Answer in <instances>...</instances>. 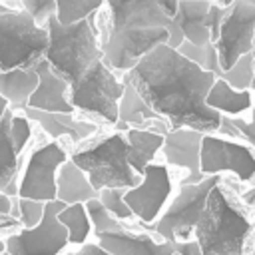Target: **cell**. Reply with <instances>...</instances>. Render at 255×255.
I'll return each instance as SVG.
<instances>
[{
  "instance_id": "cell-1",
  "label": "cell",
  "mask_w": 255,
  "mask_h": 255,
  "mask_svg": "<svg viewBox=\"0 0 255 255\" xmlns=\"http://www.w3.org/2000/svg\"><path fill=\"white\" fill-rule=\"evenodd\" d=\"M124 78L171 129L217 131L221 116L205 106L207 92L217 78L185 60L177 50L169 46L151 50Z\"/></svg>"
},
{
  "instance_id": "cell-2",
  "label": "cell",
  "mask_w": 255,
  "mask_h": 255,
  "mask_svg": "<svg viewBox=\"0 0 255 255\" xmlns=\"http://www.w3.org/2000/svg\"><path fill=\"white\" fill-rule=\"evenodd\" d=\"M108 20L102 24V60L114 72L128 74L145 54L167 46L171 20L157 0H110L104 4Z\"/></svg>"
},
{
  "instance_id": "cell-3",
  "label": "cell",
  "mask_w": 255,
  "mask_h": 255,
  "mask_svg": "<svg viewBox=\"0 0 255 255\" xmlns=\"http://www.w3.org/2000/svg\"><path fill=\"white\" fill-rule=\"evenodd\" d=\"M96 14L72 26H62L58 24L56 16H52L44 26L48 32L44 62L68 86L76 84L96 62L102 60V50L98 44L100 32L94 24Z\"/></svg>"
},
{
  "instance_id": "cell-4",
  "label": "cell",
  "mask_w": 255,
  "mask_h": 255,
  "mask_svg": "<svg viewBox=\"0 0 255 255\" xmlns=\"http://www.w3.org/2000/svg\"><path fill=\"white\" fill-rule=\"evenodd\" d=\"M201 255H243L253 225L227 193L215 185L205 201V211L195 227Z\"/></svg>"
},
{
  "instance_id": "cell-5",
  "label": "cell",
  "mask_w": 255,
  "mask_h": 255,
  "mask_svg": "<svg viewBox=\"0 0 255 255\" xmlns=\"http://www.w3.org/2000/svg\"><path fill=\"white\" fill-rule=\"evenodd\" d=\"M70 161L78 165L92 187L100 193L104 189H133L141 177L129 167L128 141L122 131L100 137L84 147H78Z\"/></svg>"
},
{
  "instance_id": "cell-6",
  "label": "cell",
  "mask_w": 255,
  "mask_h": 255,
  "mask_svg": "<svg viewBox=\"0 0 255 255\" xmlns=\"http://www.w3.org/2000/svg\"><path fill=\"white\" fill-rule=\"evenodd\" d=\"M48 48L46 28H38L24 10H8L0 4V74L34 68Z\"/></svg>"
},
{
  "instance_id": "cell-7",
  "label": "cell",
  "mask_w": 255,
  "mask_h": 255,
  "mask_svg": "<svg viewBox=\"0 0 255 255\" xmlns=\"http://www.w3.org/2000/svg\"><path fill=\"white\" fill-rule=\"evenodd\" d=\"M124 94V80L104 64L96 62L76 84L68 90V104L74 110L90 112L108 124H118V104Z\"/></svg>"
},
{
  "instance_id": "cell-8",
  "label": "cell",
  "mask_w": 255,
  "mask_h": 255,
  "mask_svg": "<svg viewBox=\"0 0 255 255\" xmlns=\"http://www.w3.org/2000/svg\"><path fill=\"white\" fill-rule=\"evenodd\" d=\"M219 185V175L205 177L201 183L195 185H181L179 193L173 197L165 213L151 225L153 233L167 243L187 241L189 235L195 231L203 211L209 191Z\"/></svg>"
},
{
  "instance_id": "cell-9",
  "label": "cell",
  "mask_w": 255,
  "mask_h": 255,
  "mask_svg": "<svg viewBox=\"0 0 255 255\" xmlns=\"http://www.w3.org/2000/svg\"><path fill=\"white\" fill-rule=\"evenodd\" d=\"M68 161L66 149L50 141L42 147H36L20 177H18V197L20 199H34L40 203H50L56 199V175L58 169Z\"/></svg>"
},
{
  "instance_id": "cell-10",
  "label": "cell",
  "mask_w": 255,
  "mask_h": 255,
  "mask_svg": "<svg viewBox=\"0 0 255 255\" xmlns=\"http://www.w3.org/2000/svg\"><path fill=\"white\" fill-rule=\"evenodd\" d=\"M66 205L58 199L44 205V217L34 229H20L6 235L4 249L10 255H60L68 245V233L58 221V213Z\"/></svg>"
},
{
  "instance_id": "cell-11",
  "label": "cell",
  "mask_w": 255,
  "mask_h": 255,
  "mask_svg": "<svg viewBox=\"0 0 255 255\" xmlns=\"http://www.w3.org/2000/svg\"><path fill=\"white\" fill-rule=\"evenodd\" d=\"M253 32H255V0L231 2L215 40L219 58V70L227 72L241 56L253 54Z\"/></svg>"
},
{
  "instance_id": "cell-12",
  "label": "cell",
  "mask_w": 255,
  "mask_h": 255,
  "mask_svg": "<svg viewBox=\"0 0 255 255\" xmlns=\"http://www.w3.org/2000/svg\"><path fill=\"white\" fill-rule=\"evenodd\" d=\"M199 171L203 177H211L221 171H231L241 181H251L255 177V155L243 143L229 141L213 133H203L199 151Z\"/></svg>"
},
{
  "instance_id": "cell-13",
  "label": "cell",
  "mask_w": 255,
  "mask_h": 255,
  "mask_svg": "<svg viewBox=\"0 0 255 255\" xmlns=\"http://www.w3.org/2000/svg\"><path fill=\"white\" fill-rule=\"evenodd\" d=\"M169 195H171L169 169L161 163H149L141 173V181L133 189H128L124 193V201L131 209L133 217H137L141 223L153 225Z\"/></svg>"
},
{
  "instance_id": "cell-14",
  "label": "cell",
  "mask_w": 255,
  "mask_h": 255,
  "mask_svg": "<svg viewBox=\"0 0 255 255\" xmlns=\"http://www.w3.org/2000/svg\"><path fill=\"white\" fill-rule=\"evenodd\" d=\"M209 8H211V2H205V0L177 2V14L173 16L171 26H169L167 46L171 50H177L181 42H189L193 46L211 44V36H209V28H207Z\"/></svg>"
},
{
  "instance_id": "cell-15",
  "label": "cell",
  "mask_w": 255,
  "mask_h": 255,
  "mask_svg": "<svg viewBox=\"0 0 255 255\" xmlns=\"http://www.w3.org/2000/svg\"><path fill=\"white\" fill-rule=\"evenodd\" d=\"M201 139H203V133L193 129H169L163 135L161 151L165 161L187 169V177L181 181V185H195L205 179L199 171Z\"/></svg>"
},
{
  "instance_id": "cell-16",
  "label": "cell",
  "mask_w": 255,
  "mask_h": 255,
  "mask_svg": "<svg viewBox=\"0 0 255 255\" xmlns=\"http://www.w3.org/2000/svg\"><path fill=\"white\" fill-rule=\"evenodd\" d=\"M34 70L38 74V88L30 96L28 108L48 114H74V108L68 104L70 86L58 78L44 60H40Z\"/></svg>"
},
{
  "instance_id": "cell-17",
  "label": "cell",
  "mask_w": 255,
  "mask_h": 255,
  "mask_svg": "<svg viewBox=\"0 0 255 255\" xmlns=\"http://www.w3.org/2000/svg\"><path fill=\"white\" fill-rule=\"evenodd\" d=\"M98 245L112 255H175L173 243L155 241L151 235L131 233L128 229L98 235Z\"/></svg>"
},
{
  "instance_id": "cell-18",
  "label": "cell",
  "mask_w": 255,
  "mask_h": 255,
  "mask_svg": "<svg viewBox=\"0 0 255 255\" xmlns=\"http://www.w3.org/2000/svg\"><path fill=\"white\" fill-rule=\"evenodd\" d=\"M14 112L6 110L0 120V193L12 197L18 195V177H20V151L16 149L10 137V122Z\"/></svg>"
},
{
  "instance_id": "cell-19",
  "label": "cell",
  "mask_w": 255,
  "mask_h": 255,
  "mask_svg": "<svg viewBox=\"0 0 255 255\" xmlns=\"http://www.w3.org/2000/svg\"><path fill=\"white\" fill-rule=\"evenodd\" d=\"M26 118L32 122H38L46 133H50L52 137H70L74 143H80L82 139H86L88 135H92L96 131V126L90 122H82L76 120L74 114H48V112H38V110H30L26 108Z\"/></svg>"
},
{
  "instance_id": "cell-20",
  "label": "cell",
  "mask_w": 255,
  "mask_h": 255,
  "mask_svg": "<svg viewBox=\"0 0 255 255\" xmlns=\"http://www.w3.org/2000/svg\"><path fill=\"white\" fill-rule=\"evenodd\" d=\"M96 197L98 191L92 187L86 173L68 159L58 169L56 175V199L62 201L64 205H74V203H88Z\"/></svg>"
},
{
  "instance_id": "cell-21",
  "label": "cell",
  "mask_w": 255,
  "mask_h": 255,
  "mask_svg": "<svg viewBox=\"0 0 255 255\" xmlns=\"http://www.w3.org/2000/svg\"><path fill=\"white\" fill-rule=\"evenodd\" d=\"M38 88V74L34 68H18L0 74V98L6 100L8 110H26L28 100Z\"/></svg>"
},
{
  "instance_id": "cell-22",
  "label": "cell",
  "mask_w": 255,
  "mask_h": 255,
  "mask_svg": "<svg viewBox=\"0 0 255 255\" xmlns=\"http://www.w3.org/2000/svg\"><path fill=\"white\" fill-rule=\"evenodd\" d=\"M205 106L209 110L217 112L219 116L235 118L245 110H253V94H251V90L237 92V90L229 88L223 80L217 78L207 92Z\"/></svg>"
},
{
  "instance_id": "cell-23",
  "label": "cell",
  "mask_w": 255,
  "mask_h": 255,
  "mask_svg": "<svg viewBox=\"0 0 255 255\" xmlns=\"http://www.w3.org/2000/svg\"><path fill=\"white\" fill-rule=\"evenodd\" d=\"M126 141H128V161L129 167L141 177L143 169L153 163L155 153L161 149L163 145V135H157L153 131L147 129H128L126 133Z\"/></svg>"
},
{
  "instance_id": "cell-24",
  "label": "cell",
  "mask_w": 255,
  "mask_h": 255,
  "mask_svg": "<svg viewBox=\"0 0 255 255\" xmlns=\"http://www.w3.org/2000/svg\"><path fill=\"white\" fill-rule=\"evenodd\" d=\"M124 80V94L122 100L118 104V128H128V126H135V129H143V126L151 120H157V116L151 112V108L141 100V96L135 92V88L126 80Z\"/></svg>"
},
{
  "instance_id": "cell-25",
  "label": "cell",
  "mask_w": 255,
  "mask_h": 255,
  "mask_svg": "<svg viewBox=\"0 0 255 255\" xmlns=\"http://www.w3.org/2000/svg\"><path fill=\"white\" fill-rule=\"evenodd\" d=\"M58 221L62 223V227L68 233V243H72V245H84L86 243V239L92 231V223L88 219L84 203L66 205L58 213Z\"/></svg>"
},
{
  "instance_id": "cell-26",
  "label": "cell",
  "mask_w": 255,
  "mask_h": 255,
  "mask_svg": "<svg viewBox=\"0 0 255 255\" xmlns=\"http://www.w3.org/2000/svg\"><path fill=\"white\" fill-rule=\"evenodd\" d=\"M104 2H84V0H56V20L62 26L78 24L96 12H100Z\"/></svg>"
},
{
  "instance_id": "cell-27",
  "label": "cell",
  "mask_w": 255,
  "mask_h": 255,
  "mask_svg": "<svg viewBox=\"0 0 255 255\" xmlns=\"http://www.w3.org/2000/svg\"><path fill=\"white\" fill-rule=\"evenodd\" d=\"M177 52H179L185 60H189L191 64H195V66H199L201 70H205V72L213 74L215 78H219V74H221V70H219V58H217V50H215L213 44H207V46H193V44H189V42H181L179 48H177Z\"/></svg>"
},
{
  "instance_id": "cell-28",
  "label": "cell",
  "mask_w": 255,
  "mask_h": 255,
  "mask_svg": "<svg viewBox=\"0 0 255 255\" xmlns=\"http://www.w3.org/2000/svg\"><path fill=\"white\" fill-rule=\"evenodd\" d=\"M253 76H255V58L253 54H245L227 72H221L219 80H223L229 88L237 92H245V90H251Z\"/></svg>"
},
{
  "instance_id": "cell-29",
  "label": "cell",
  "mask_w": 255,
  "mask_h": 255,
  "mask_svg": "<svg viewBox=\"0 0 255 255\" xmlns=\"http://www.w3.org/2000/svg\"><path fill=\"white\" fill-rule=\"evenodd\" d=\"M86 207V213H88V219L92 223V229L96 231V235H106V233H118V231H126V227L122 223H118V219H114L106 209L104 205L96 199L84 203Z\"/></svg>"
},
{
  "instance_id": "cell-30",
  "label": "cell",
  "mask_w": 255,
  "mask_h": 255,
  "mask_svg": "<svg viewBox=\"0 0 255 255\" xmlns=\"http://www.w3.org/2000/svg\"><path fill=\"white\" fill-rule=\"evenodd\" d=\"M124 189H104L98 193V201L104 205V209L114 217V219H131L133 213L124 201Z\"/></svg>"
},
{
  "instance_id": "cell-31",
  "label": "cell",
  "mask_w": 255,
  "mask_h": 255,
  "mask_svg": "<svg viewBox=\"0 0 255 255\" xmlns=\"http://www.w3.org/2000/svg\"><path fill=\"white\" fill-rule=\"evenodd\" d=\"M14 203L18 209V223H22L24 229H34L42 221L46 203H40L34 199H20V197H16Z\"/></svg>"
},
{
  "instance_id": "cell-32",
  "label": "cell",
  "mask_w": 255,
  "mask_h": 255,
  "mask_svg": "<svg viewBox=\"0 0 255 255\" xmlns=\"http://www.w3.org/2000/svg\"><path fill=\"white\" fill-rule=\"evenodd\" d=\"M22 10L34 20L38 28H44L46 22L56 16V0H24Z\"/></svg>"
},
{
  "instance_id": "cell-33",
  "label": "cell",
  "mask_w": 255,
  "mask_h": 255,
  "mask_svg": "<svg viewBox=\"0 0 255 255\" xmlns=\"http://www.w3.org/2000/svg\"><path fill=\"white\" fill-rule=\"evenodd\" d=\"M10 137L16 145V149L22 153L24 147L28 145L30 137H32V124L26 116H20V114H14L12 116V122H10Z\"/></svg>"
},
{
  "instance_id": "cell-34",
  "label": "cell",
  "mask_w": 255,
  "mask_h": 255,
  "mask_svg": "<svg viewBox=\"0 0 255 255\" xmlns=\"http://www.w3.org/2000/svg\"><path fill=\"white\" fill-rule=\"evenodd\" d=\"M235 128L239 129V135L241 139H245L247 143L255 145V106H253V112H251V120H241V118H231Z\"/></svg>"
},
{
  "instance_id": "cell-35",
  "label": "cell",
  "mask_w": 255,
  "mask_h": 255,
  "mask_svg": "<svg viewBox=\"0 0 255 255\" xmlns=\"http://www.w3.org/2000/svg\"><path fill=\"white\" fill-rule=\"evenodd\" d=\"M217 133H219V137H223V139H229V141L241 139V135H239V129L235 128L233 120H231V118H227V116H221V120H219V128H217Z\"/></svg>"
},
{
  "instance_id": "cell-36",
  "label": "cell",
  "mask_w": 255,
  "mask_h": 255,
  "mask_svg": "<svg viewBox=\"0 0 255 255\" xmlns=\"http://www.w3.org/2000/svg\"><path fill=\"white\" fill-rule=\"evenodd\" d=\"M175 255H201V249L197 245L195 239H187V241H175Z\"/></svg>"
},
{
  "instance_id": "cell-37",
  "label": "cell",
  "mask_w": 255,
  "mask_h": 255,
  "mask_svg": "<svg viewBox=\"0 0 255 255\" xmlns=\"http://www.w3.org/2000/svg\"><path fill=\"white\" fill-rule=\"evenodd\" d=\"M72 255H112V253H108L106 249H102L98 243H84L78 251H74Z\"/></svg>"
},
{
  "instance_id": "cell-38",
  "label": "cell",
  "mask_w": 255,
  "mask_h": 255,
  "mask_svg": "<svg viewBox=\"0 0 255 255\" xmlns=\"http://www.w3.org/2000/svg\"><path fill=\"white\" fill-rule=\"evenodd\" d=\"M157 6L163 12V16H167L169 20H173V16L177 14V2L175 0H157Z\"/></svg>"
},
{
  "instance_id": "cell-39",
  "label": "cell",
  "mask_w": 255,
  "mask_h": 255,
  "mask_svg": "<svg viewBox=\"0 0 255 255\" xmlns=\"http://www.w3.org/2000/svg\"><path fill=\"white\" fill-rule=\"evenodd\" d=\"M12 205H14V199L0 193V215L2 217H10V211H12Z\"/></svg>"
},
{
  "instance_id": "cell-40",
  "label": "cell",
  "mask_w": 255,
  "mask_h": 255,
  "mask_svg": "<svg viewBox=\"0 0 255 255\" xmlns=\"http://www.w3.org/2000/svg\"><path fill=\"white\" fill-rule=\"evenodd\" d=\"M14 225H18L16 219H12V217H2V215H0V233L6 231V229H10V227H14Z\"/></svg>"
},
{
  "instance_id": "cell-41",
  "label": "cell",
  "mask_w": 255,
  "mask_h": 255,
  "mask_svg": "<svg viewBox=\"0 0 255 255\" xmlns=\"http://www.w3.org/2000/svg\"><path fill=\"white\" fill-rule=\"evenodd\" d=\"M243 201H245L247 205H255V187H253V189H249V191L243 195Z\"/></svg>"
},
{
  "instance_id": "cell-42",
  "label": "cell",
  "mask_w": 255,
  "mask_h": 255,
  "mask_svg": "<svg viewBox=\"0 0 255 255\" xmlns=\"http://www.w3.org/2000/svg\"><path fill=\"white\" fill-rule=\"evenodd\" d=\"M6 110H8V104H6V100H4V98H0V120L4 118Z\"/></svg>"
},
{
  "instance_id": "cell-43",
  "label": "cell",
  "mask_w": 255,
  "mask_h": 255,
  "mask_svg": "<svg viewBox=\"0 0 255 255\" xmlns=\"http://www.w3.org/2000/svg\"><path fill=\"white\" fill-rule=\"evenodd\" d=\"M4 251H6V249H4V241H2V239H0V255H2V253H4Z\"/></svg>"
},
{
  "instance_id": "cell-44",
  "label": "cell",
  "mask_w": 255,
  "mask_h": 255,
  "mask_svg": "<svg viewBox=\"0 0 255 255\" xmlns=\"http://www.w3.org/2000/svg\"><path fill=\"white\" fill-rule=\"evenodd\" d=\"M253 58H255V54H253ZM251 90L255 92V76H253V84H251Z\"/></svg>"
},
{
  "instance_id": "cell-45",
  "label": "cell",
  "mask_w": 255,
  "mask_h": 255,
  "mask_svg": "<svg viewBox=\"0 0 255 255\" xmlns=\"http://www.w3.org/2000/svg\"><path fill=\"white\" fill-rule=\"evenodd\" d=\"M253 54H255V32H253Z\"/></svg>"
},
{
  "instance_id": "cell-46",
  "label": "cell",
  "mask_w": 255,
  "mask_h": 255,
  "mask_svg": "<svg viewBox=\"0 0 255 255\" xmlns=\"http://www.w3.org/2000/svg\"><path fill=\"white\" fill-rule=\"evenodd\" d=\"M251 225H253V237H255V221H253V223H251Z\"/></svg>"
},
{
  "instance_id": "cell-47",
  "label": "cell",
  "mask_w": 255,
  "mask_h": 255,
  "mask_svg": "<svg viewBox=\"0 0 255 255\" xmlns=\"http://www.w3.org/2000/svg\"><path fill=\"white\" fill-rule=\"evenodd\" d=\"M251 255H255V245H253V249H251Z\"/></svg>"
},
{
  "instance_id": "cell-48",
  "label": "cell",
  "mask_w": 255,
  "mask_h": 255,
  "mask_svg": "<svg viewBox=\"0 0 255 255\" xmlns=\"http://www.w3.org/2000/svg\"><path fill=\"white\" fill-rule=\"evenodd\" d=\"M2 255H10V253H6V251H4V253H2Z\"/></svg>"
}]
</instances>
